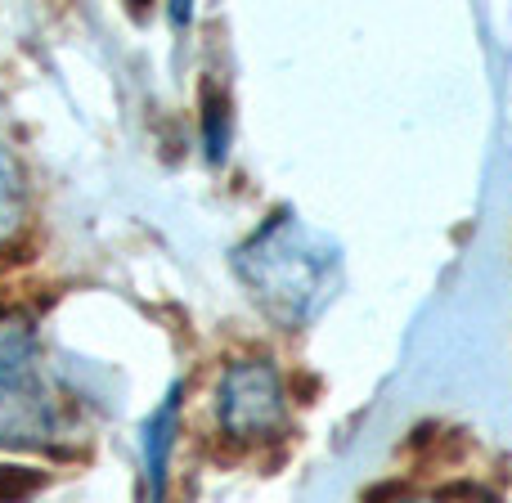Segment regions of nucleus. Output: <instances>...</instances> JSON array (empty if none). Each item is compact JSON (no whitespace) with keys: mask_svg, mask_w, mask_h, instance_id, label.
<instances>
[{"mask_svg":"<svg viewBox=\"0 0 512 503\" xmlns=\"http://www.w3.org/2000/svg\"><path fill=\"white\" fill-rule=\"evenodd\" d=\"M234 265L261 310L283 328H301L306 319H315L342 283V252L292 212L270 216L239 248Z\"/></svg>","mask_w":512,"mask_h":503,"instance_id":"1","label":"nucleus"},{"mask_svg":"<svg viewBox=\"0 0 512 503\" xmlns=\"http://www.w3.org/2000/svg\"><path fill=\"white\" fill-rule=\"evenodd\" d=\"M63 405L41 360L36 333L18 319L0 324V450H45L59 436Z\"/></svg>","mask_w":512,"mask_h":503,"instance_id":"2","label":"nucleus"},{"mask_svg":"<svg viewBox=\"0 0 512 503\" xmlns=\"http://www.w3.org/2000/svg\"><path fill=\"white\" fill-rule=\"evenodd\" d=\"M283 382L270 360H239L216 387V418L239 441H270L283 427Z\"/></svg>","mask_w":512,"mask_h":503,"instance_id":"3","label":"nucleus"},{"mask_svg":"<svg viewBox=\"0 0 512 503\" xmlns=\"http://www.w3.org/2000/svg\"><path fill=\"white\" fill-rule=\"evenodd\" d=\"M225 126H230V104L216 90H203V135H207V153L212 158L225 153Z\"/></svg>","mask_w":512,"mask_h":503,"instance_id":"4","label":"nucleus"},{"mask_svg":"<svg viewBox=\"0 0 512 503\" xmlns=\"http://www.w3.org/2000/svg\"><path fill=\"white\" fill-rule=\"evenodd\" d=\"M14 225H18V171L0 153V239L14 234Z\"/></svg>","mask_w":512,"mask_h":503,"instance_id":"5","label":"nucleus"},{"mask_svg":"<svg viewBox=\"0 0 512 503\" xmlns=\"http://www.w3.org/2000/svg\"><path fill=\"white\" fill-rule=\"evenodd\" d=\"M45 486L41 472H27V468H0V499H27Z\"/></svg>","mask_w":512,"mask_h":503,"instance_id":"6","label":"nucleus"},{"mask_svg":"<svg viewBox=\"0 0 512 503\" xmlns=\"http://www.w3.org/2000/svg\"><path fill=\"white\" fill-rule=\"evenodd\" d=\"M391 503H427V499H391Z\"/></svg>","mask_w":512,"mask_h":503,"instance_id":"7","label":"nucleus"}]
</instances>
